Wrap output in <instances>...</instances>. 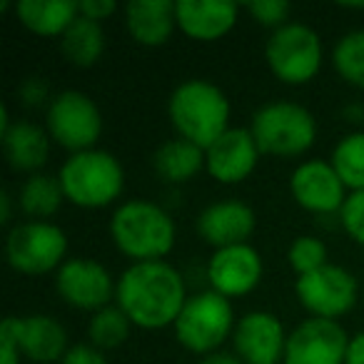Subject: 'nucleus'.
<instances>
[{
  "instance_id": "58836bf2",
  "label": "nucleus",
  "mask_w": 364,
  "mask_h": 364,
  "mask_svg": "<svg viewBox=\"0 0 364 364\" xmlns=\"http://www.w3.org/2000/svg\"><path fill=\"white\" fill-rule=\"evenodd\" d=\"M347 117H349V122H364V107H349L347 110Z\"/></svg>"
},
{
  "instance_id": "4468645a",
  "label": "nucleus",
  "mask_w": 364,
  "mask_h": 364,
  "mask_svg": "<svg viewBox=\"0 0 364 364\" xmlns=\"http://www.w3.org/2000/svg\"><path fill=\"white\" fill-rule=\"evenodd\" d=\"M232 347L242 364H279L284 359L287 332L272 312L255 309L235 324Z\"/></svg>"
},
{
  "instance_id": "bb28decb",
  "label": "nucleus",
  "mask_w": 364,
  "mask_h": 364,
  "mask_svg": "<svg viewBox=\"0 0 364 364\" xmlns=\"http://www.w3.org/2000/svg\"><path fill=\"white\" fill-rule=\"evenodd\" d=\"M132 322L120 307H105L95 312L87 324V337L95 349H115L127 342Z\"/></svg>"
},
{
  "instance_id": "2f4dec72",
  "label": "nucleus",
  "mask_w": 364,
  "mask_h": 364,
  "mask_svg": "<svg viewBox=\"0 0 364 364\" xmlns=\"http://www.w3.org/2000/svg\"><path fill=\"white\" fill-rule=\"evenodd\" d=\"M77 6H80L82 18H90V21H95V23L105 21V18H110L112 13L117 11V6L112 0H80Z\"/></svg>"
},
{
  "instance_id": "c85d7f7f",
  "label": "nucleus",
  "mask_w": 364,
  "mask_h": 364,
  "mask_svg": "<svg viewBox=\"0 0 364 364\" xmlns=\"http://www.w3.org/2000/svg\"><path fill=\"white\" fill-rule=\"evenodd\" d=\"M287 262L297 277H304V274H309V272H317L319 267L327 264V245H324L319 237L302 235V237H297L292 245H289Z\"/></svg>"
},
{
  "instance_id": "72a5a7b5",
  "label": "nucleus",
  "mask_w": 364,
  "mask_h": 364,
  "mask_svg": "<svg viewBox=\"0 0 364 364\" xmlns=\"http://www.w3.org/2000/svg\"><path fill=\"white\" fill-rule=\"evenodd\" d=\"M21 97L28 105H41V102H46V97H48L46 80H43V77H31V80H26L21 87Z\"/></svg>"
},
{
  "instance_id": "412c9836",
  "label": "nucleus",
  "mask_w": 364,
  "mask_h": 364,
  "mask_svg": "<svg viewBox=\"0 0 364 364\" xmlns=\"http://www.w3.org/2000/svg\"><path fill=\"white\" fill-rule=\"evenodd\" d=\"M0 142H3V152H6L11 167L18 172H33V175H38V170L48 162L50 135H48V130L38 127L36 122H26V120L13 122L0 135Z\"/></svg>"
},
{
  "instance_id": "ddd939ff",
  "label": "nucleus",
  "mask_w": 364,
  "mask_h": 364,
  "mask_svg": "<svg viewBox=\"0 0 364 364\" xmlns=\"http://www.w3.org/2000/svg\"><path fill=\"white\" fill-rule=\"evenodd\" d=\"M289 193L299 208L314 215L342 213L347 203V188L327 160H307L294 167L289 177Z\"/></svg>"
},
{
  "instance_id": "cd10ccee",
  "label": "nucleus",
  "mask_w": 364,
  "mask_h": 364,
  "mask_svg": "<svg viewBox=\"0 0 364 364\" xmlns=\"http://www.w3.org/2000/svg\"><path fill=\"white\" fill-rule=\"evenodd\" d=\"M332 65L349 85L364 87V28L339 38L332 50Z\"/></svg>"
},
{
  "instance_id": "2eb2a0df",
  "label": "nucleus",
  "mask_w": 364,
  "mask_h": 364,
  "mask_svg": "<svg viewBox=\"0 0 364 364\" xmlns=\"http://www.w3.org/2000/svg\"><path fill=\"white\" fill-rule=\"evenodd\" d=\"M0 332L16 339L21 354L31 362L55 364L68 354L65 327L50 314H31V317H6L0 324Z\"/></svg>"
},
{
  "instance_id": "7ed1b4c3",
  "label": "nucleus",
  "mask_w": 364,
  "mask_h": 364,
  "mask_svg": "<svg viewBox=\"0 0 364 364\" xmlns=\"http://www.w3.org/2000/svg\"><path fill=\"white\" fill-rule=\"evenodd\" d=\"M110 237L125 257L155 262L175 247V223L150 200H130L112 213Z\"/></svg>"
},
{
  "instance_id": "9b49d317",
  "label": "nucleus",
  "mask_w": 364,
  "mask_h": 364,
  "mask_svg": "<svg viewBox=\"0 0 364 364\" xmlns=\"http://www.w3.org/2000/svg\"><path fill=\"white\" fill-rule=\"evenodd\" d=\"M349 342L337 319L309 317L287 334L282 364H344Z\"/></svg>"
},
{
  "instance_id": "9d476101",
  "label": "nucleus",
  "mask_w": 364,
  "mask_h": 364,
  "mask_svg": "<svg viewBox=\"0 0 364 364\" xmlns=\"http://www.w3.org/2000/svg\"><path fill=\"white\" fill-rule=\"evenodd\" d=\"M357 277L349 269L329 262L317 272L297 277L294 282V294L299 304L319 319H337L347 314L357 304Z\"/></svg>"
},
{
  "instance_id": "aec40b11",
  "label": "nucleus",
  "mask_w": 364,
  "mask_h": 364,
  "mask_svg": "<svg viewBox=\"0 0 364 364\" xmlns=\"http://www.w3.org/2000/svg\"><path fill=\"white\" fill-rule=\"evenodd\" d=\"M172 0H130L125 6V26L137 46L160 48L177 28Z\"/></svg>"
},
{
  "instance_id": "c756f323",
  "label": "nucleus",
  "mask_w": 364,
  "mask_h": 364,
  "mask_svg": "<svg viewBox=\"0 0 364 364\" xmlns=\"http://www.w3.org/2000/svg\"><path fill=\"white\" fill-rule=\"evenodd\" d=\"M339 223L354 242L364 245V190L347 195V203L339 213Z\"/></svg>"
},
{
  "instance_id": "b1692460",
  "label": "nucleus",
  "mask_w": 364,
  "mask_h": 364,
  "mask_svg": "<svg viewBox=\"0 0 364 364\" xmlns=\"http://www.w3.org/2000/svg\"><path fill=\"white\" fill-rule=\"evenodd\" d=\"M60 50L75 68H92L105 50V31L100 23L77 16L73 26L63 33Z\"/></svg>"
},
{
  "instance_id": "f257e3e1",
  "label": "nucleus",
  "mask_w": 364,
  "mask_h": 364,
  "mask_svg": "<svg viewBox=\"0 0 364 364\" xmlns=\"http://www.w3.org/2000/svg\"><path fill=\"white\" fill-rule=\"evenodd\" d=\"M115 302L135 327L162 329L177 322L188 289L182 274L165 259L132 262L117 279Z\"/></svg>"
},
{
  "instance_id": "423d86ee",
  "label": "nucleus",
  "mask_w": 364,
  "mask_h": 364,
  "mask_svg": "<svg viewBox=\"0 0 364 364\" xmlns=\"http://www.w3.org/2000/svg\"><path fill=\"white\" fill-rule=\"evenodd\" d=\"M175 327V337L188 352L213 354L220 352L223 342L235 332V312L228 297L215 289L190 294L182 307Z\"/></svg>"
},
{
  "instance_id": "dca6fc26",
  "label": "nucleus",
  "mask_w": 364,
  "mask_h": 364,
  "mask_svg": "<svg viewBox=\"0 0 364 364\" xmlns=\"http://www.w3.org/2000/svg\"><path fill=\"white\" fill-rule=\"evenodd\" d=\"M262 257L252 245H232L215 250L208 262L210 287L223 297H242L262 279Z\"/></svg>"
},
{
  "instance_id": "6ab92c4d",
  "label": "nucleus",
  "mask_w": 364,
  "mask_h": 364,
  "mask_svg": "<svg viewBox=\"0 0 364 364\" xmlns=\"http://www.w3.org/2000/svg\"><path fill=\"white\" fill-rule=\"evenodd\" d=\"M177 28L188 38L213 43L228 36L237 23V6L225 0H180L175 6Z\"/></svg>"
},
{
  "instance_id": "a211bd4d",
  "label": "nucleus",
  "mask_w": 364,
  "mask_h": 364,
  "mask_svg": "<svg viewBox=\"0 0 364 364\" xmlns=\"http://www.w3.org/2000/svg\"><path fill=\"white\" fill-rule=\"evenodd\" d=\"M255 213L250 205L240 200H223L213 203L198 215V232L215 250L232 247V245H247L255 232Z\"/></svg>"
},
{
  "instance_id": "f704fd0d",
  "label": "nucleus",
  "mask_w": 364,
  "mask_h": 364,
  "mask_svg": "<svg viewBox=\"0 0 364 364\" xmlns=\"http://www.w3.org/2000/svg\"><path fill=\"white\" fill-rule=\"evenodd\" d=\"M0 364H21V349L6 332H0Z\"/></svg>"
},
{
  "instance_id": "7c9ffc66",
  "label": "nucleus",
  "mask_w": 364,
  "mask_h": 364,
  "mask_svg": "<svg viewBox=\"0 0 364 364\" xmlns=\"http://www.w3.org/2000/svg\"><path fill=\"white\" fill-rule=\"evenodd\" d=\"M247 11L257 23L277 31V28L287 26V18H289L292 6H289L287 0H255V3L247 6Z\"/></svg>"
},
{
  "instance_id": "5701e85b",
  "label": "nucleus",
  "mask_w": 364,
  "mask_h": 364,
  "mask_svg": "<svg viewBox=\"0 0 364 364\" xmlns=\"http://www.w3.org/2000/svg\"><path fill=\"white\" fill-rule=\"evenodd\" d=\"M205 167V150L185 137H175L160 145L152 155V170L157 177L172 185L188 182Z\"/></svg>"
},
{
  "instance_id": "1a4fd4ad",
  "label": "nucleus",
  "mask_w": 364,
  "mask_h": 364,
  "mask_svg": "<svg viewBox=\"0 0 364 364\" xmlns=\"http://www.w3.org/2000/svg\"><path fill=\"white\" fill-rule=\"evenodd\" d=\"M46 127L50 140L75 152L92 150L102 132V112L92 97L80 90H63L48 105Z\"/></svg>"
},
{
  "instance_id": "c9c22d12",
  "label": "nucleus",
  "mask_w": 364,
  "mask_h": 364,
  "mask_svg": "<svg viewBox=\"0 0 364 364\" xmlns=\"http://www.w3.org/2000/svg\"><path fill=\"white\" fill-rule=\"evenodd\" d=\"M344 364H364V332L352 337L349 349H347V362Z\"/></svg>"
},
{
  "instance_id": "393cba45",
  "label": "nucleus",
  "mask_w": 364,
  "mask_h": 364,
  "mask_svg": "<svg viewBox=\"0 0 364 364\" xmlns=\"http://www.w3.org/2000/svg\"><path fill=\"white\" fill-rule=\"evenodd\" d=\"M63 200H65V195H63L60 180L53 175H46V172L28 177L26 185L21 188V195H18L21 210L33 220L53 218L60 210Z\"/></svg>"
},
{
  "instance_id": "f8f14e48",
  "label": "nucleus",
  "mask_w": 364,
  "mask_h": 364,
  "mask_svg": "<svg viewBox=\"0 0 364 364\" xmlns=\"http://www.w3.org/2000/svg\"><path fill=\"white\" fill-rule=\"evenodd\" d=\"M55 289L65 304L95 314L100 309L110 307V299H115L117 282L100 262L87 257H75L65 259L63 267L58 269Z\"/></svg>"
},
{
  "instance_id": "e433bc0d",
  "label": "nucleus",
  "mask_w": 364,
  "mask_h": 364,
  "mask_svg": "<svg viewBox=\"0 0 364 364\" xmlns=\"http://www.w3.org/2000/svg\"><path fill=\"white\" fill-rule=\"evenodd\" d=\"M200 364H242V359L235 352H223V349H220V352L208 354Z\"/></svg>"
},
{
  "instance_id": "4be33fe9",
  "label": "nucleus",
  "mask_w": 364,
  "mask_h": 364,
  "mask_svg": "<svg viewBox=\"0 0 364 364\" xmlns=\"http://www.w3.org/2000/svg\"><path fill=\"white\" fill-rule=\"evenodd\" d=\"M16 16L36 36L63 38V33L80 16V6L73 0H21L16 3Z\"/></svg>"
},
{
  "instance_id": "f3484780",
  "label": "nucleus",
  "mask_w": 364,
  "mask_h": 364,
  "mask_svg": "<svg viewBox=\"0 0 364 364\" xmlns=\"http://www.w3.org/2000/svg\"><path fill=\"white\" fill-rule=\"evenodd\" d=\"M259 147L250 127H230L220 140L205 150V170L223 185H237L255 172L259 160Z\"/></svg>"
},
{
  "instance_id": "4c0bfd02",
  "label": "nucleus",
  "mask_w": 364,
  "mask_h": 364,
  "mask_svg": "<svg viewBox=\"0 0 364 364\" xmlns=\"http://www.w3.org/2000/svg\"><path fill=\"white\" fill-rule=\"evenodd\" d=\"M0 223H11V195L8 193L0 195Z\"/></svg>"
},
{
  "instance_id": "20e7f679",
  "label": "nucleus",
  "mask_w": 364,
  "mask_h": 364,
  "mask_svg": "<svg viewBox=\"0 0 364 364\" xmlns=\"http://www.w3.org/2000/svg\"><path fill=\"white\" fill-rule=\"evenodd\" d=\"M60 188L68 203L85 210L107 208L125 188V170L107 150H85L70 155L60 167Z\"/></svg>"
},
{
  "instance_id": "6e6552de",
  "label": "nucleus",
  "mask_w": 364,
  "mask_h": 364,
  "mask_svg": "<svg viewBox=\"0 0 364 364\" xmlns=\"http://www.w3.org/2000/svg\"><path fill=\"white\" fill-rule=\"evenodd\" d=\"M65 252V232L46 220L18 223L6 237L8 264L21 274H46L60 269Z\"/></svg>"
},
{
  "instance_id": "473e14b6",
  "label": "nucleus",
  "mask_w": 364,
  "mask_h": 364,
  "mask_svg": "<svg viewBox=\"0 0 364 364\" xmlns=\"http://www.w3.org/2000/svg\"><path fill=\"white\" fill-rule=\"evenodd\" d=\"M63 364H105L100 349L87 347V344H75V347L68 349Z\"/></svg>"
},
{
  "instance_id": "39448f33",
  "label": "nucleus",
  "mask_w": 364,
  "mask_h": 364,
  "mask_svg": "<svg viewBox=\"0 0 364 364\" xmlns=\"http://www.w3.org/2000/svg\"><path fill=\"white\" fill-rule=\"evenodd\" d=\"M250 132L262 155L297 157L314 145L317 120L299 102L274 100L255 112Z\"/></svg>"
},
{
  "instance_id": "a878e982",
  "label": "nucleus",
  "mask_w": 364,
  "mask_h": 364,
  "mask_svg": "<svg viewBox=\"0 0 364 364\" xmlns=\"http://www.w3.org/2000/svg\"><path fill=\"white\" fill-rule=\"evenodd\" d=\"M329 162L344 182V188L352 193L364 190V132H349L347 137H342L334 145Z\"/></svg>"
},
{
  "instance_id": "f03ea898",
  "label": "nucleus",
  "mask_w": 364,
  "mask_h": 364,
  "mask_svg": "<svg viewBox=\"0 0 364 364\" xmlns=\"http://www.w3.org/2000/svg\"><path fill=\"white\" fill-rule=\"evenodd\" d=\"M167 115L177 137L208 150L230 130V100L215 82L185 80L172 90Z\"/></svg>"
},
{
  "instance_id": "0eeeda50",
  "label": "nucleus",
  "mask_w": 364,
  "mask_h": 364,
  "mask_svg": "<svg viewBox=\"0 0 364 364\" xmlns=\"http://www.w3.org/2000/svg\"><path fill=\"white\" fill-rule=\"evenodd\" d=\"M264 58L277 80L304 85L322 68V38L304 23H287L269 36Z\"/></svg>"
}]
</instances>
